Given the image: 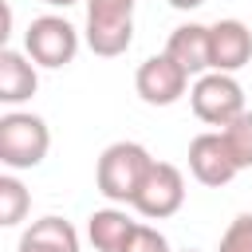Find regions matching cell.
<instances>
[{"label": "cell", "mask_w": 252, "mask_h": 252, "mask_svg": "<svg viewBox=\"0 0 252 252\" xmlns=\"http://www.w3.org/2000/svg\"><path fill=\"white\" fill-rule=\"evenodd\" d=\"M189 173L201 185H209V189H220V185H228L240 173V165H236V158H232V150H228L220 130L197 134L189 142Z\"/></svg>", "instance_id": "obj_7"}, {"label": "cell", "mask_w": 252, "mask_h": 252, "mask_svg": "<svg viewBox=\"0 0 252 252\" xmlns=\"http://www.w3.org/2000/svg\"><path fill=\"white\" fill-rule=\"evenodd\" d=\"M134 228H138V220H130L126 209H94L87 217V236L98 252H122Z\"/></svg>", "instance_id": "obj_13"}, {"label": "cell", "mask_w": 252, "mask_h": 252, "mask_svg": "<svg viewBox=\"0 0 252 252\" xmlns=\"http://www.w3.org/2000/svg\"><path fill=\"white\" fill-rule=\"evenodd\" d=\"M16 252H79V232L63 217H39L24 228Z\"/></svg>", "instance_id": "obj_12"}, {"label": "cell", "mask_w": 252, "mask_h": 252, "mask_svg": "<svg viewBox=\"0 0 252 252\" xmlns=\"http://www.w3.org/2000/svg\"><path fill=\"white\" fill-rule=\"evenodd\" d=\"M181 205H185V177H181V169L169 165V161H154L146 181H142V189H138V197H134V209L142 217H150V220H165Z\"/></svg>", "instance_id": "obj_6"}, {"label": "cell", "mask_w": 252, "mask_h": 252, "mask_svg": "<svg viewBox=\"0 0 252 252\" xmlns=\"http://www.w3.org/2000/svg\"><path fill=\"white\" fill-rule=\"evenodd\" d=\"M39 91V75L35 63L28 59V51L4 47L0 51V102L4 106H20Z\"/></svg>", "instance_id": "obj_11"}, {"label": "cell", "mask_w": 252, "mask_h": 252, "mask_svg": "<svg viewBox=\"0 0 252 252\" xmlns=\"http://www.w3.org/2000/svg\"><path fill=\"white\" fill-rule=\"evenodd\" d=\"M165 55L185 71V75H209L213 71V51H209V28L205 24H181L169 32Z\"/></svg>", "instance_id": "obj_10"}, {"label": "cell", "mask_w": 252, "mask_h": 252, "mask_svg": "<svg viewBox=\"0 0 252 252\" xmlns=\"http://www.w3.org/2000/svg\"><path fill=\"white\" fill-rule=\"evenodd\" d=\"M169 4H173V8H181V12H189V8H201L205 0H169Z\"/></svg>", "instance_id": "obj_18"}, {"label": "cell", "mask_w": 252, "mask_h": 252, "mask_svg": "<svg viewBox=\"0 0 252 252\" xmlns=\"http://www.w3.org/2000/svg\"><path fill=\"white\" fill-rule=\"evenodd\" d=\"M28 209H32V193L24 189L20 177L4 173V177H0V224H4V228L20 224V220L28 217Z\"/></svg>", "instance_id": "obj_14"}, {"label": "cell", "mask_w": 252, "mask_h": 252, "mask_svg": "<svg viewBox=\"0 0 252 252\" xmlns=\"http://www.w3.org/2000/svg\"><path fill=\"white\" fill-rule=\"evenodd\" d=\"M134 91H138V98L150 102V106H173V102L189 91V75L161 51V55H150V59L138 67Z\"/></svg>", "instance_id": "obj_8"}, {"label": "cell", "mask_w": 252, "mask_h": 252, "mask_svg": "<svg viewBox=\"0 0 252 252\" xmlns=\"http://www.w3.org/2000/svg\"><path fill=\"white\" fill-rule=\"evenodd\" d=\"M185 252H197V248H185Z\"/></svg>", "instance_id": "obj_20"}, {"label": "cell", "mask_w": 252, "mask_h": 252, "mask_svg": "<svg viewBox=\"0 0 252 252\" xmlns=\"http://www.w3.org/2000/svg\"><path fill=\"white\" fill-rule=\"evenodd\" d=\"M217 252H252V213H240V217L224 228Z\"/></svg>", "instance_id": "obj_16"}, {"label": "cell", "mask_w": 252, "mask_h": 252, "mask_svg": "<svg viewBox=\"0 0 252 252\" xmlns=\"http://www.w3.org/2000/svg\"><path fill=\"white\" fill-rule=\"evenodd\" d=\"M122 252H169V240H165L158 228L138 224V228L130 232V240H126V248H122Z\"/></svg>", "instance_id": "obj_17"}, {"label": "cell", "mask_w": 252, "mask_h": 252, "mask_svg": "<svg viewBox=\"0 0 252 252\" xmlns=\"http://www.w3.org/2000/svg\"><path fill=\"white\" fill-rule=\"evenodd\" d=\"M51 150V130L39 114L8 110L0 118V161L8 169H35Z\"/></svg>", "instance_id": "obj_3"}, {"label": "cell", "mask_w": 252, "mask_h": 252, "mask_svg": "<svg viewBox=\"0 0 252 252\" xmlns=\"http://www.w3.org/2000/svg\"><path fill=\"white\" fill-rule=\"evenodd\" d=\"M43 4H51V8H71V4H79V0H43Z\"/></svg>", "instance_id": "obj_19"}, {"label": "cell", "mask_w": 252, "mask_h": 252, "mask_svg": "<svg viewBox=\"0 0 252 252\" xmlns=\"http://www.w3.org/2000/svg\"><path fill=\"white\" fill-rule=\"evenodd\" d=\"M209 51H213V71L236 75L240 67L252 63V32L244 20H217L209 24Z\"/></svg>", "instance_id": "obj_9"}, {"label": "cell", "mask_w": 252, "mask_h": 252, "mask_svg": "<svg viewBox=\"0 0 252 252\" xmlns=\"http://www.w3.org/2000/svg\"><path fill=\"white\" fill-rule=\"evenodd\" d=\"M134 4L138 0H87L83 39L94 55L114 59L134 43Z\"/></svg>", "instance_id": "obj_2"}, {"label": "cell", "mask_w": 252, "mask_h": 252, "mask_svg": "<svg viewBox=\"0 0 252 252\" xmlns=\"http://www.w3.org/2000/svg\"><path fill=\"white\" fill-rule=\"evenodd\" d=\"M24 51L35 67H47V71H59L67 63H75L79 55V28L67 20V16H35L24 32Z\"/></svg>", "instance_id": "obj_4"}, {"label": "cell", "mask_w": 252, "mask_h": 252, "mask_svg": "<svg viewBox=\"0 0 252 252\" xmlns=\"http://www.w3.org/2000/svg\"><path fill=\"white\" fill-rule=\"evenodd\" d=\"M189 102H193V114H197L201 122L220 126V130H224L236 114L248 110V106H244V91H240V83H236L232 75H220V71L201 75V79L193 83V91H189Z\"/></svg>", "instance_id": "obj_5"}, {"label": "cell", "mask_w": 252, "mask_h": 252, "mask_svg": "<svg viewBox=\"0 0 252 252\" xmlns=\"http://www.w3.org/2000/svg\"><path fill=\"white\" fill-rule=\"evenodd\" d=\"M220 134H224V142H228V150H232L236 165H240V169H252V110L236 114Z\"/></svg>", "instance_id": "obj_15"}, {"label": "cell", "mask_w": 252, "mask_h": 252, "mask_svg": "<svg viewBox=\"0 0 252 252\" xmlns=\"http://www.w3.org/2000/svg\"><path fill=\"white\" fill-rule=\"evenodd\" d=\"M150 165H154V158L142 142H110L98 154V169H94L98 193L114 205H134Z\"/></svg>", "instance_id": "obj_1"}]
</instances>
